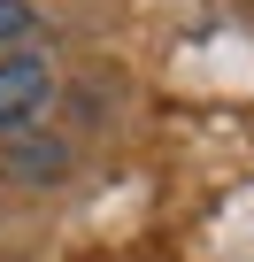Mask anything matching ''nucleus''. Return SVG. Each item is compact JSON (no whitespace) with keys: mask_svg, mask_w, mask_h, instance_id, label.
<instances>
[{"mask_svg":"<svg viewBox=\"0 0 254 262\" xmlns=\"http://www.w3.org/2000/svg\"><path fill=\"white\" fill-rule=\"evenodd\" d=\"M47 62L39 54H16V62H0V131H24L31 116H39V100H47Z\"/></svg>","mask_w":254,"mask_h":262,"instance_id":"f257e3e1","label":"nucleus"},{"mask_svg":"<svg viewBox=\"0 0 254 262\" xmlns=\"http://www.w3.org/2000/svg\"><path fill=\"white\" fill-rule=\"evenodd\" d=\"M16 170L24 178H54L62 170V147H16Z\"/></svg>","mask_w":254,"mask_h":262,"instance_id":"f03ea898","label":"nucleus"},{"mask_svg":"<svg viewBox=\"0 0 254 262\" xmlns=\"http://www.w3.org/2000/svg\"><path fill=\"white\" fill-rule=\"evenodd\" d=\"M31 31V0H0V47Z\"/></svg>","mask_w":254,"mask_h":262,"instance_id":"7ed1b4c3","label":"nucleus"}]
</instances>
